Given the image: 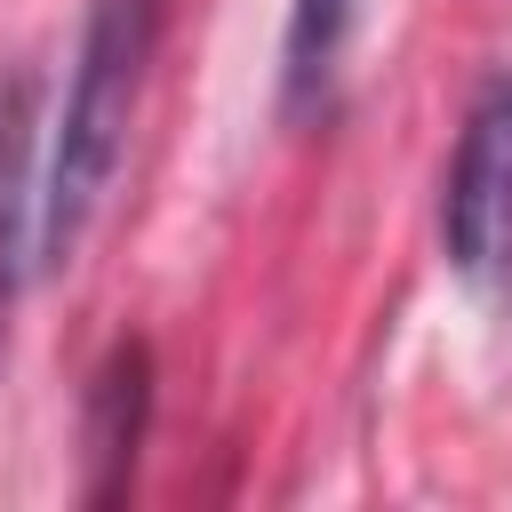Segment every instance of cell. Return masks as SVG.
<instances>
[{
  "label": "cell",
  "mask_w": 512,
  "mask_h": 512,
  "mask_svg": "<svg viewBox=\"0 0 512 512\" xmlns=\"http://www.w3.org/2000/svg\"><path fill=\"white\" fill-rule=\"evenodd\" d=\"M344 40H352V0H288V32H280V104L296 120L328 112L336 72H344Z\"/></svg>",
  "instance_id": "5b68a950"
},
{
  "label": "cell",
  "mask_w": 512,
  "mask_h": 512,
  "mask_svg": "<svg viewBox=\"0 0 512 512\" xmlns=\"http://www.w3.org/2000/svg\"><path fill=\"white\" fill-rule=\"evenodd\" d=\"M440 248L472 288L512 280V64H496L464 104L440 176Z\"/></svg>",
  "instance_id": "7a4b0ae2"
},
{
  "label": "cell",
  "mask_w": 512,
  "mask_h": 512,
  "mask_svg": "<svg viewBox=\"0 0 512 512\" xmlns=\"http://www.w3.org/2000/svg\"><path fill=\"white\" fill-rule=\"evenodd\" d=\"M144 432H152V344L144 336H112L104 360L88 368V392H80V456H88L80 496L88 504H120L128 496Z\"/></svg>",
  "instance_id": "3957f363"
},
{
  "label": "cell",
  "mask_w": 512,
  "mask_h": 512,
  "mask_svg": "<svg viewBox=\"0 0 512 512\" xmlns=\"http://www.w3.org/2000/svg\"><path fill=\"white\" fill-rule=\"evenodd\" d=\"M160 32H168V0H88L64 112H56L48 160H40V272H64L80 256V240L96 232L112 176L128 160V136H136V104H144Z\"/></svg>",
  "instance_id": "6da1fadb"
},
{
  "label": "cell",
  "mask_w": 512,
  "mask_h": 512,
  "mask_svg": "<svg viewBox=\"0 0 512 512\" xmlns=\"http://www.w3.org/2000/svg\"><path fill=\"white\" fill-rule=\"evenodd\" d=\"M40 80L24 64L0 72V352H8V320L24 280L40 272Z\"/></svg>",
  "instance_id": "277c9868"
}]
</instances>
